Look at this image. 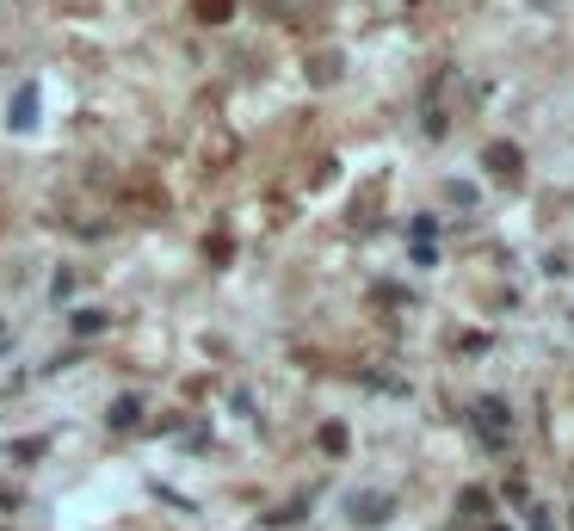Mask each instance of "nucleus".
<instances>
[{"mask_svg": "<svg viewBox=\"0 0 574 531\" xmlns=\"http://www.w3.org/2000/svg\"><path fill=\"white\" fill-rule=\"evenodd\" d=\"M470 427H476V439H482L488 451H507V433H513V408L500 402V396H482V402H476V414H470Z\"/></svg>", "mask_w": 574, "mask_h": 531, "instance_id": "obj_1", "label": "nucleus"}, {"mask_svg": "<svg viewBox=\"0 0 574 531\" xmlns=\"http://www.w3.org/2000/svg\"><path fill=\"white\" fill-rule=\"evenodd\" d=\"M389 513H396V494H383V488H358V494H346V519H352V525H383Z\"/></svg>", "mask_w": 574, "mask_h": 531, "instance_id": "obj_2", "label": "nucleus"}, {"mask_svg": "<svg viewBox=\"0 0 574 531\" xmlns=\"http://www.w3.org/2000/svg\"><path fill=\"white\" fill-rule=\"evenodd\" d=\"M7 124H13V130H31V124H38V81H25V87L13 93V105H7Z\"/></svg>", "mask_w": 574, "mask_h": 531, "instance_id": "obj_3", "label": "nucleus"}, {"mask_svg": "<svg viewBox=\"0 0 574 531\" xmlns=\"http://www.w3.org/2000/svg\"><path fill=\"white\" fill-rule=\"evenodd\" d=\"M488 173H494V180H519V149L513 143H494L488 149Z\"/></svg>", "mask_w": 574, "mask_h": 531, "instance_id": "obj_4", "label": "nucleus"}, {"mask_svg": "<svg viewBox=\"0 0 574 531\" xmlns=\"http://www.w3.org/2000/svg\"><path fill=\"white\" fill-rule=\"evenodd\" d=\"M136 414H142V402H136V396H118L105 420H112V427H136Z\"/></svg>", "mask_w": 574, "mask_h": 531, "instance_id": "obj_5", "label": "nucleus"}, {"mask_svg": "<svg viewBox=\"0 0 574 531\" xmlns=\"http://www.w3.org/2000/svg\"><path fill=\"white\" fill-rule=\"evenodd\" d=\"M105 322H112V315H105V309H75V334H99Z\"/></svg>", "mask_w": 574, "mask_h": 531, "instance_id": "obj_6", "label": "nucleus"}, {"mask_svg": "<svg viewBox=\"0 0 574 531\" xmlns=\"http://www.w3.org/2000/svg\"><path fill=\"white\" fill-rule=\"evenodd\" d=\"M198 13H204L210 25H223V19H229V0H198Z\"/></svg>", "mask_w": 574, "mask_h": 531, "instance_id": "obj_7", "label": "nucleus"}, {"mask_svg": "<svg viewBox=\"0 0 574 531\" xmlns=\"http://www.w3.org/2000/svg\"><path fill=\"white\" fill-rule=\"evenodd\" d=\"M266 13H297V0H260Z\"/></svg>", "mask_w": 574, "mask_h": 531, "instance_id": "obj_8", "label": "nucleus"}, {"mask_svg": "<svg viewBox=\"0 0 574 531\" xmlns=\"http://www.w3.org/2000/svg\"><path fill=\"white\" fill-rule=\"evenodd\" d=\"M494 531H500V525H494Z\"/></svg>", "mask_w": 574, "mask_h": 531, "instance_id": "obj_9", "label": "nucleus"}]
</instances>
